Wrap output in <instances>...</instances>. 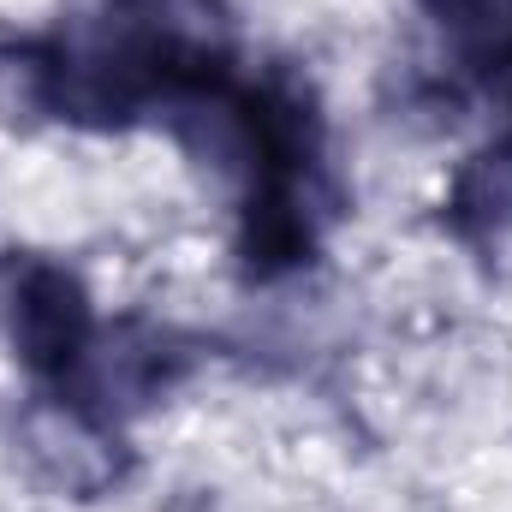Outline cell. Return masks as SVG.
Masks as SVG:
<instances>
[{
	"mask_svg": "<svg viewBox=\"0 0 512 512\" xmlns=\"http://www.w3.org/2000/svg\"><path fill=\"white\" fill-rule=\"evenodd\" d=\"M0 310L12 328V346L30 370L42 376H66L72 364H84L90 352V304L84 286L54 268V262H12L6 286H0Z\"/></svg>",
	"mask_w": 512,
	"mask_h": 512,
	"instance_id": "1",
	"label": "cell"
},
{
	"mask_svg": "<svg viewBox=\"0 0 512 512\" xmlns=\"http://www.w3.org/2000/svg\"><path fill=\"white\" fill-rule=\"evenodd\" d=\"M453 221L465 233H501V227H512V149L477 155V167L459 179Z\"/></svg>",
	"mask_w": 512,
	"mask_h": 512,
	"instance_id": "2",
	"label": "cell"
},
{
	"mask_svg": "<svg viewBox=\"0 0 512 512\" xmlns=\"http://www.w3.org/2000/svg\"><path fill=\"white\" fill-rule=\"evenodd\" d=\"M441 24L483 66H512V0H435Z\"/></svg>",
	"mask_w": 512,
	"mask_h": 512,
	"instance_id": "3",
	"label": "cell"
}]
</instances>
